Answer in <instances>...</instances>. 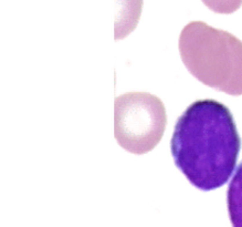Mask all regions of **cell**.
I'll return each instance as SVG.
<instances>
[{
    "instance_id": "cell-1",
    "label": "cell",
    "mask_w": 242,
    "mask_h": 227,
    "mask_svg": "<svg viewBox=\"0 0 242 227\" xmlns=\"http://www.w3.org/2000/svg\"><path fill=\"white\" fill-rule=\"evenodd\" d=\"M174 162L201 191L223 186L232 175L241 137L230 110L216 100H199L178 119L170 142Z\"/></svg>"
},
{
    "instance_id": "cell-2",
    "label": "cell",
    "mask_w": 242,
    "mask_h": 227,
    "mask_svg": "<svg viewBox=\"0 0 242 227\" xmlns=\"http://www.w3.org/2000/svg\"><path fill=\"white\" fill-rule=\"evenodd\" d=\"M179 52L198 81L230 95H242V41L236 37L192 21L180 33Z\"/></svg>"
},
{
    "instance_id": "cell-6",
    "label": "cell",
    "mask_w": 242,
    "mask_h": 227,
    "mask_svg": "<svg viewBox=\"0 0 242 227\" xmlns=\"http://www.w3.org/2000/svg\"><path fill=\"white\" fill-rule=\"evenodd\" d=\"M211 11L221 15H230L242 6V0H201Z\"/></svg>"
},
{
    "instance_id": "cell-4",
    "label": "cell",
    "mask_w": 242,
    "mask_h": 227,
    "mask_svg": "<svg viewBox=\"0 0 242 227\" xmlns=\"http://www.w3.org/2000/svg\"><path fill=\"white\" fill-rule=\"evenodd\" d=\"M227 205L232 227H242V162L228 187Z\"/></svg>"
},
{
    "instance_id": "cell-5",
    "label": "cell",
    "mask_w": 242,
    "mask_h": 227,
    "mask_svg": "<svg viewBox=\"0 0 242 227\" xmlns=\"http://www.w3.org/2000/svg\"><path fill=\"white\" fill-rule=\"evenodd\" d=\"M143 0H116V26H127V29H133L141 15Z\"/></svg>"
},
{
    "instance_id": "cell-3",
    "label": "cell",
    "mask_w": 242,
    "mask_h": 227,
    "mask_svg": "<svg viewBox=\"0 0 242 227\" xmlns=\"http://www.w3.org/2000/svg\"><path fill=\"white\" fill-rule=\"evenodd\" d=\"M114 134L118 144L133 154L152 151L166 128V110L157 96L130 92L115 98Z\"/></svg>"
}]
</instances>
